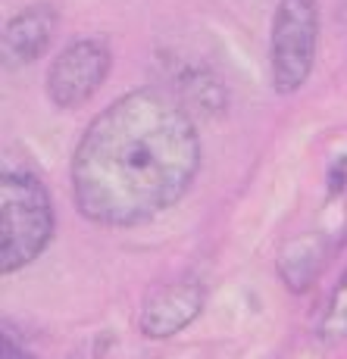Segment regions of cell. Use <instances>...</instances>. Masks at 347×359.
<instances>
[{"label": "cell", "mask_w": 347, "mask_h": 359, "mask_svg": "<svg viewBox=\"0 0 347 359\" xmlns=\"http://www.w3.org/2000/svg\"><path fill=\"white\" fill-rule=\"evenodd\" d=\"M200 172V135L188 103L163 88H135L88 122L69 178L81 219L135 229L178 203Z\"/></svg>", "instance_id": "1"}, {"label": "cell", "mask_w": 347, "mask_h": 359, "mask_svg": "<svg viewBox=\"0 0 347 359\" xmlns=\"http://www.w3.org/2000/svg\"><path fill=\"white\" fill-rule=\"evenodd\" d=\"M53 200L34 172L4 169L0 175V272L32 266L53 241Z\"/></svg>", "instance_id": "2"}, {"label": "cell", "mask_w": 347, "mask_h": 359, "mask_svg": "<svg viewBox=\"0 0 347 359\" xmlns=\"http://www.w3.org/2000/svg\"><path fill=\"white\" fill-rule=\"evenodd\" d=\"M319 47V0H279L269 29V63L275 94L301 91L313 75Z\"/></svg>", "instance_id": "3"}, {"label": "cell", "mask_w": 347, "mask_h": 359, "mask_svg": "<svg viewBox=\"0 0 347 359\" xmlns=\"http://www.w3.org/2000/svg\"><path fill=\"white\" fill-rule=\"evenodd\" d=\"M113 53L100 38H75L47 69V97L57 109H79L107 81Z\"/></svg>", "instance_id": "4"}, {"label": "cell", "mask_w": 347, "mask_h": 359, "mask_svg": "<svg viewBox=\"0 0 347 359\" xmlns=\"http://www.w3.org/2000/svg\"><path fill=\"white\" fill-rule=\"evenodd\" d=\"M207 300V291L197 278H176L157 285L144 297L141 313H138V328L150 341H166L185 331L200 316Z\"/></svg>", "instance_id": "5"}, {"label": "cell", "mask_w": 347, "mask_h": 359, "mask_svg": "<svg viewBox=\"0 0 347 359\" xmlns=\"http://www.w3.org/2000/svg\"><path fill=\"white\" fill-rule=\"evenodd\" d=\"M57 34V10L51 4H29L16 16L6 19L0 34V57L6 72H16L22 66H32L47 53Z\"/></svg>", "instance_id": "6"}, {"label": "cell", "mask_w": 347, "mask_h": 359, "mask_svg": "<svg viewBox=\"0 0 347 359\" xmlns=\"http://www.w3.org/2000/svg\"><path fill=\"white\" fill-rule=\"evenodd\" d=\"M325 259H329V241L322 234H301L288 241L279 253V278L294 294H303L319 278Z\"/></svg>", "instance_id": "7"}, {"label": "cell", "mask_w": 347, "mask_h": 359, "mask_svg": "<svg viewBox=\"0 0 347 359\" xmlns=\"http://www.w3.org/2000/svg\"><path fill=\"white\" fill-rule=\"evenodd\" d=\"M316 337L325 347H335V344L347 341V269L341 275V281L332 291V300L325 303V313L316 325Z\"/></svg>", "instance_id": "8"}, {"label": "cell", "mask_w": 347, "mask_h": 359, "mask_svg": "<svg viewBox=\"0 0 347 359\" xmlns=\"http://www.w3.org/2000/svg\"><path fill=\"white\" fill-rule=\"evenodd\" d=\"M0 359H38L32 353V350H25L22 344L16 341V337H10V331L4 334V353H0Z\"/></svg>", "instance_id": "9"}]
</instances>
